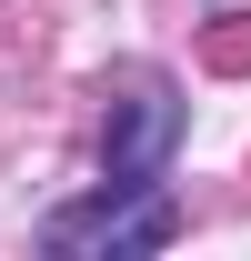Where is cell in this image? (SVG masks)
Listing matches in <instances>:
<instances>
[{
	"mask_svg": "<svg viewBox=\"0 0 251 261\" xmlns=\"http://www.w3.org/2000/svg\"><path fill=\"white\" fill-rule=\"evenodd\" d=\"M40 241L70 261H141V251H171L181 241V201L161 181H101L91 201H70L40 221Z\"/></svg>",
	"mask_w": 251,
	"mask_h": 261,
	"instance_id": "6da1fadb",
	"label": "cell"
},
{
	"mask_svg": "<svg viewBox=\"0 0 251 261\" xmlns=\"http://www.w3.org/2000/svg\"><path fill=\"white\" fill-rule=\"evenodd\" d=\"M171 141H181V91L161 70H131L121 100H111V121H101V181H161Z\"/></svg>",
	"mask_w": 251,
	"mask_h": 261,
	"instance_id": "7a4b0ae2",
	"label": "cell"
}]
</instances>
